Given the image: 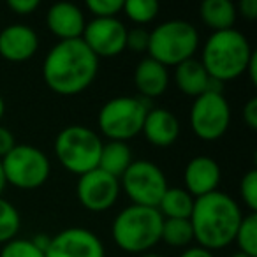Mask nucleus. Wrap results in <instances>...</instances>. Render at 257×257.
Wrapping results in <instances>:
<instances>
[{
    "mask_svg": "<svg viewBox=\"0 0 257 257\" xmlns=\"http://www.w3.org/2000/svg\"><path fill=\"white\" fill-rule=\"evenodd\" d=\"M41 2L39 0H9L8 8L11 9L15 15L20 16H29L39 9Z\"/></svg>",
    "mask_w": 257,
    "mask_h": 257,
    "instance_id": "nucleus-31",
    "label": "nucleus"
},
{
    "mask_svg": "<svg viewBox=\"0 0 257 257\" xmlns=\"http://www.w3.org/2000/svg\"><path fill=\"white\" fill-rule=\"evenodd\" d=\"M85 6L93 18H116L123 8V0H86Z\"/></svg>",
    "mask_w": 257,
    "mask_h": 257,
    "instance_id": "nucleus-29",
    "label": "nucleus"
},
{
    "mask_svg": "<svg viewBox=\"0 0 257 257\" xmlns=\"http://www.w3.org/2000/svg\"><path fill=\"white\" fill-rule=\"evenodd\" d=\"M99 72V58L83 39L58 41L43 62V79L58 95H78L92 86Z\"/></svg>",
    "mask_w": 257,
    "mask_h": 257,
    "instance_id": "nucleus-1",
    "label": "nucleus"
},
{
    "mask_svg": "<svg viewBox=\"0 0 257 257\" xmlns=\"http://www.w3.org/2000/svg\"><path fill=\"white\" fill-rule=\"evenodd\" d=\"M239 196L250 213L257 211V169H248L239 180Z\"/></svg>",
    "mask_w": 257,
    "mask_h": 257,
    "instance_id": "nucleus-28",
    "label": "nucleus"
},
{
    "mask_svg": "<svg viewBox=\"0 0 257 257\" xmlns=\"http://www.w3.org/2000/svg\"><path fill=\"white\" fill-rule=\"evenodd\" d=\"M236 13L246 20H255L257 18V0H241L236 6Z\"/></svg>",
    "mask_w": 257,
    "mask_h": 257,
    "instance_id": "nucleus-34",
    "label": "nucleus"
},
{
    "mask_svg": "<svg viewBox=\"0 0 257 257\" xmlns=\"http://www.w3.org/2000/svg\"><path fill=\"white\" fill-rule=\"evenodd\" d=\"M161 241L175 248H187L194 241V231L189 218H164Z\"/></svg>",
    "mask_w": 257,
    "mask_h": 257,
    "instance_id": "nucleus-23",
    "label": "nucleus"
},
{
    "mask_svg": "<svg viewBox=\"0 0 257 257\" xmlns=\"http://www.w3.org/2000/svg\"><path fill=\"white\" fill-rule=\"evenodd\" d=\"M245 72L248 74L250 83L255 86L257 85V53H255V51H253V55H252V58H250L248 65H246Z\"/></svg>",
    "mask_w": 257,
    "mask_h": 257,
    "instance_id": "nucleus-36",
    "label": "nucleus"
},
{
    "mask_svg": "<svg viewBox=\"0 0 257 257\" xmlns=\"http://www.w3.org/2000/svg\"><path fill=\"white\" fill-rule=\"evenodd\" d=\"M159 11L161 8L155 0H123V8H121V13L133 23H136V27H143L154 22Z\"/></svg>",
    "mask_w": 257,
    "mask_h": 257,
    "instance_id": "nucleus-24",
    "label": "nucleus"
},
{
    "mask_svg": "<svg viewBox=\"0 0 257 257\" xmlns=\"http://www.w3.org/2000/svg\"><path fill=\"white\" fill-rule=\"evenodd\" d=\"M229 257H250V255H245V253H241V252H234V253H231Z\"/></svg>",
    "mask_w": 257,
    "mask_h": 257,
    "instance_id": "nucleus-40",
    "label": "nucleus"
},
{
    "mask_svg": "<svg viewBox=\"0 0 257 257\" xmlns=\"http://www.w3.org/2000/svg\"><path fill=\"white\" fill-rule=\"evenodd\" d=\"M44 257H106V248L90 229L67 227L51 236Z\"/></svg>",
    "mask_w": 257,
    "mask_h": 257,
    "instance_id": "nucleus-13",
    "label": "nucleus"
},
{
    "mask_svg": "<svg viewBox=\"0 0 257 257\" xmlns=\"http://www.w3.org/2000/svg\"><path fill=\"white\" fill-rule=\"evenodd\" d=\"M39 50V36L25 23H13L0 30V57L13 64H22Z\"/></svg>",
    "mask_w": 257,
    "mask_h": 257,
    "instance_id": "nucleus-14",
    "label": "nucleus"
},
{
    "mask_svg": "<svg viewBox=\"0 0 257 257\" xmlns=\"http://www.w3.org/2000/svg\"><path fill=\"white\" fill-rule=\"evenodd\" d=\"M127 30L118 18H93L86 22L81 39L97 58H113L125 50Z\"/></svg>",
    "mask_w": 257,
    "mask_h": 257,
    "instance_id": "nucleus-12",
    "label": "nucleus"
},
{
    "mask_svg": "<svg viewBox=\"0 0 257 257\" xmlns=\"http://www.w3.org/2000/svg\"><path fill=\"white\" fill-rule=\"evenodd\" d=\"M120 182L114 176L104 173L102 169H93L78 176L76 196L85 210L92 213H102L116 204L120 197Z\"/></svg>",
    "mask_w": 257,
    "mask_h": 257,
    "instance_id": "nucleus-11",
    "label": "nucleus"
},
{
    "mask_svg": "<svg viewBox=\"0 0 257 257\" xmlns=\"http://www.w3.org/2000/svg\"><path fill=\"white\" fill-rule=\"evenodd\" d=\"M180 257H215V253L211 250H206L197 245V246H187Z\"/></svg>",
    "mask_w": 257,
    "mask_h": 257,
    "instance_id": "nucleus-35",
    "label": "nucleus"
},
{
    "mask_svg": "<svg viewBox=\"0 0 257 257\" xmlns=\"http://www.w3.org/2000/svg\"><path fill=\"white\" fill-rule=\"evenodd\" d=\"M231 125V106L224 93L206 92L196 97L190 107V128L199 140L217 141Z\"/></svg>",
    "mask_w": 257,
    "mask_h": 257,
    "instance_id": "nucleus-10",
    "label": "nucleus"
},
{
    "mask_svg": "<svg viewBox=\"0 0 257 257\" xmlns=\"http://www.w3.org/2000/svg\"><path fill=\"white\" fill-rule=\"evenodd\" d=\"M175 83L180 92L196 99V97L206 93L208 85H210V76L197 58H190L175 67Z\"/></svg>",
    "mask_w": 257,
    "mask_h": 257,
    "instance_id": "nucleus-19",
    "label": "nucleus"
},
{
    "mask_svg": "<svg viewBox=\"0 0 257 257\" xmlns=\"http://www.w3.org/2000/svg\"><path fill=\"white\" fill-rule=\"evenodd\" d=\"M134 85L143 99L161 97L169 86L168 67L150 57L143 58L134 69Z\"/></svg>",
    "mask_w": 257,
    "mask_h": 257,
    "instance_id": "nucleus-18",
    "label": "nucleus"
},
{
    "mask_svg": "<svg viewBox=\"0 0 257 257\" xmlns=\"http://www.w3.org/2000/svg\"><path fill=\"white\" fill-rule=\"evenodd\" d=\"M194 201L196 199L183 187H168L157 210L162 218H190Z\"/></svg>",
    "mask_w": 257,
    "mask_h": 257,
    "instance_id": "nucleus-22",
    "label": "nucleus"
},
{
    "mask_svg": "<svg viewBox=\"0 0 257 257\" xmlns=\"http://www.w3.org/2000/svg\"><path fill=\"white\" fill-rule=\"evenodd\" d=\"M0 257H44V252L37 248L30 238H15L2 245Z\"/></svg>",
    "mask_w": 257,
    "mask_h": 257,
    "instance_id": "nucleus-27",
    "label": "nucleus"
},
{
    "mask_svg": "<svg viewBox=\"0 0 257 257\" xmlns=\"http://www.w3.org/2000/svg\"><path fill=\"white\" fill-rule=\"evenodd\" d=\"M253 50L243 32L236 29L211 32L201 51V64L208 76L220 83L245 74Z\"/></svg>",
    "mask_w": 257,
    "mask_h": 257,
    "instance_id": "nucleus-3",
    "label": "nucleus"
},
{
    "mask_svg": "<svg viewBox=\"0 0 257 257\" xmlns=\"http://www.w3.org/2000/svg\"><path fill=\"white\" fill-rule=\"evenodd\" d=\"M199 50V32L185 20H168L150 32L148 57L164 67H176L194 58Z\"/></svg>",
    "mask_w": 257,
    "mask_h": 257,
    "instance_id": "nucleus-6",
    "label": "nucleus"
},
{
    "mask_svg": "<svg viewBox=\"0 0 257 257\" xmlns=\"http://www.w3.org/2000/svg\"><path fill=\"white\" fill-rule=\"evenodd\" d=\"M141 133L150 145L157 148H168L178 141L180 121L168 107H150Z\"/></svg>",
    "mask_w": 257,
    "mask_h": 257,
    "instance_id": "nucleus-17",
    "label": "nucleus"
},
{
    "mask_svg": "<svg viewBox=\"0 0 257 257\" xmlns=\"http://www.w3.org/2000/svg\"><path fill=\"white\" fill-rule=\"evenodd\" d=\"M141 257H162V255H159L155 252H147V253H141Z\"/></svg>",
    "mask_w": 257,
    "mask_h": 257,
    "instance_id": "nucleus-39",
    "label": "nucleus"
},
{
    "mask_svg": "<svg viewBox=\"0 0 257 257\" xmlns=\"http://www.w3.org/2000/svg\"><path fill=\"white\" fill-rule=\"evenodd\" d=\"M20 227H22L20 211L13 203L0 197V245H6L11 239L18 238Z\"/></svg>",
    "mask_w": 257,
    "mask_h": 257,
    "instance_id": "nucleus-25",
    "label": "nucleus"
},
{
    "mask_svg": "<svg viewBox=\"0 0 257 257\" xmlns=\"http://www.w3.org/2000/svg\"><path fill=\"white\" fill-rule=\"evenodd\" d=\"M222 180V169L215 159L208 155H197L192 157L185 166L183 171V189L194 197H203L218 190Z\"/></svg>",
    "mask_w": 257,
    "mask_h": 257,
    "instance_id": "nucleus-15",
    "label": "nucleus"
},
{
    "mask_svg": "<svg viewBox=\"0 0 257 257\" xmlns=\"http://www.w3.org/2000/svg\"><path fill=\"white\" fill-rule=\"evenodd\" d=\"M6 182L20 190H36L48 182L51 162L41 148L32 145H16L2 159Z\"/></svg>",
    "mask_w": 257,
    "mask_h": 257,
    "instance_id": "nucleus-8",
    "label": "nucleus"
},
{
    "mask_svg": "<svg viewBox=\"0 0 257 257\" xmlns=\"http://www.w3.org/2000/svg\"><path fill=\"white\" fill-rule=\"evenodd\" d=\"M118 182L131 203L148 208H157L169 187L161 166L152 161H134Z\"/></svg>",
    "mask_w": 257,
    "mask_h": 257,
    "instance_id": "nucleus-9",
    "label": "nucleus"
},
{
    "mask_svg": "<svg viewBox=\"0 0 257 257\" xmlns=\"http://www.w3.org/2000/svg\"><path fill=\"white\" fill-rule=\"evenodd\" d=\"M102 145L100 136L92 128L67 125L55 138L53 152L65 171L81 176L99 168Z\"/></svg>",
    "mask_w": 257,
    "mask_h": 257,
    "instance_id": "nucleus-5",
    "label": "nucleus"
},
{
    "mask_svg": "<svg viewBox=\"0 0 257 257\" xmlns=\"http://www.w3.org/2000/svg\"><path fill=\"white\" fill-rule=\"evenodd\" d=\"M148 109L150 106L141 97H113L99 109L97 127L100 134L109 141L127 143L128 140L141 134Z\"/></svg>",
    "mask_w": 257,
    "mask_h": 257,
    "instance_id": "nucleus-7",
    "label": "nucleus"
},
{
    "mask_svg": "<svg viewBox=\"0 0 257 257\" xmlns=\"http://www.w3.org/2000/svg\"><path fill=\"white\" fill-rule=\"evenodd\" d=\"M4 114H6V102H4V97L0 95V121H2Z\"/></svg>",
    "mask_w": 257,
    "mask_h": 257,
    "instance_id": "nucleus-38",
    "label": "nucleus"
},
{
    "mask_svg": "<svg viewBox=\"0 0 257 257\" xmlns=\"http://www.w3.org/2000/svg\"><path fill=\"white\" fill-rule=\"evenodd\" d=\"M243 121L250 131L257 128V97H250L243 106Z\"/></svg>",
    "mask_w": 257,
    "mask_h": 257,
    "instance_id": "nucleus-33",
    "label": "nucleus"
},
{
    "mask_svg": "<svg viewBox=\"0 0 257 257\" xmlns=\"http://www.w3.org/2000/svg\"><path fill=\"white\" fill-rule=\"evenodd\" d=\"M134 162L133 150L127 143L121 141H107L102 145L99 159V169L120 180V176L127 171V168Z\"/></svg>",
    "mask_w": 257,
    "mask_h": 257,
    "instance_id": "nucleus-21",
    "label": "nucleus"
},
{
    "mask_svg": "<svg viewBox=\"0 0 257 257\" xmlns=\"http://www.w3.org/2000/svg\"><path fill=\"white\" fill-rule=\"evenodd\" d=\"M6 187H8V182H6L4 168H2V161H0V196H2V192L6 190Z\"/></svg>",
    "mask_w": 257,
    "mask_h": 257,
    "instance_id": "nucleus-37",
    "label": "nucleus"
},
{
    "mask_svg": "<svg viewBox=\"0 0 257 257\" xmlns=\"http://www.w3.org/2000/svg\"><path fill=\"white\" fill-rule=\"evenodd\" d=\"M234 243L238 245V252L250 257H257V215L248 213L243 215V220L239 224L234 236Z\"/></svg>",
    "mask_w": 257,
    "mask_h": 257,
    "instance_id": "nucleus-26",
    "label": "nucleus"
},
{
    "mask_svg": "<svg viewBox=\"0 0 257 257\" xmlns=\"http://www.w3.org/2000/svg\"><path fill=\"white\" fill-rule=\"evenodd\" d=\"M189 220L194 231V241L215 252L234 241L236 231L243 220V211L234 197L215 190L194 201Z\"/></svg>",
    "mask_w": 257,
    "mask_h": 257,
    "instance_id": "nucleus-2",
    "label": "nucleus"
},
{
    "mask_svg": "<svg viewBox=\"0 0 257 257\" xmlns=\"http://www.w3.org/2000/svg\"><path fill=\"white\" fill-rule=\"evenodd\" d=\"M162 215L157 208L131 206L118 211L111 224V238L120 250L128 253H147L161 243Z\"/></svg>",
    "mask_w": 257,
    "mask_h": 257,
    "instance_id": "nucleus-4",
    "label": "nucleus"
},
{
    "mask_svg": "<svg viewBox=\"0 0 257 257\" xmlns=\"http://www.w3.org/2000/svg\"><path fill=\"white\" fill-rule=\"evenodd\" d=\"M148 43H150V32L145 27H134L127 30L125 50H131L134 53H145L148 51Z\"/></svg>",
    "mask_w": 257,
    "mask_h": 257,
    "instance_id": "nucleus-30",
    "label": "nucleus"
},
{
    "mask_svg": "<svg viewBox=\"0 0 257 257\" xmlns=\"http://www.w3.org/2000/svg\"><path fill=\"white\" fill-rule=\"evenodd\" d=\"M199 16L211 32H222L234 27L238 13L231 0H204L199 8Z\"/></svg>",
    "mask_w": 257,
    "mask_h": 257,
    "instance_id": "nucleus-20",
    "label": "nucleus"
},
{
    "mask_svg": "<svg viewBox=\"0 0 257 257\" xmlns=\"http://www.w3.org/2000/svg\"><path fill=\"white\" fill-rule=\"evenodd\" d=\"M16 145L18 143H16L15 134H13L8 127H4V125L0 123V161H2Z\"/></svg>",
    "mask_w": 257,
    "mask_h": 257,
    "instance_id": "nucleus-32",
    "label": "nucleus"
},
{
    "mask_svg": "<svg viewBox=\"0 0 257 257\" xmlns=\"http://www.w3.org/2000/svg\"><path fill=\"white\" fill-rule=\"evenodd\" d=\"M46 25L58 41L81 39L86 18L85 13L72 2H57L48 9Z\"/></svg>",
    "mask_w": 257,
    "mask_h": 257,
    "instance_id": "nucleus-16",
    "label": "nucleus"
}]
</instances>
